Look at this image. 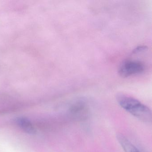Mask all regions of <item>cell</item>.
Here are the masks:
<instances>
[{"label":"cell","instance_id":"6da1fadb","mask_svg":"<svg viewBox=\"0 0 152 152\" xmlns=\"http://www.w3.org/2000/svg\"><path fill=\"white\" fill-rule=\"evenodd\" d=\"M116 99L120 106L134 117L144 122L152 121L151 110L137 99L123 93L117 94Z\"/></svg>","mask_w":152,"mask_h":152},{"label":"cell","instance_id":"7a4b0ae2","mask_svg":"<svg viewBox=\"0 0 152 152\" xmlns=\"http://www.w3.org/2000/svg\"><path fill=\"white\" fill-rule=\"evenodd\" d=\"M144 64L137 60L127 59L123 61L118 68V74L123 78H127L132 75L140 74L144 72Z\"/></svg>","mask_w":152,"mask_h":152},{"label":"cell","instance_id":"3957f363","mask_svg":"<svg viewBox=\"0 0 152 152\" xmlns=\"http://www.w3.org/2000/svg\"><path fill=\"white\" fill-rule=\"evenodd\" d=\"M69 111L72 116L75 118L80 120L84 119L88 115V107L84 101L78 100L72 104Z\"/></svg>","mask_w":152,"mask_h":152},{"label":"cell","instance_id":"277c9868","mask_svg":"<svg viewBox=\"0 0 152 152\" xmlns=\"http://www.w3.org/2000/svg\"><path fill=\"white\" fill-rule=\"evenodd\" d=\"M117 139L124 152H140L125 136L121 134L117 135Z\"/></svg>","mask_w":152,"mask_h":152},{"label":"cell","instance_id":"5b68a950","mask_svg":"<svg viewBox=\"0 0 152 152\" xmlns=\"http://www.w3.org/2000/svg\"><path fill=\"white\" fill-rule=\"evenodd\" d=\"M17 125L21 129L28 134H33L35 133V129L30 120L26 117H18L16 120Z\"/></svg>","mask_w":152,"mask_h":152},{"label":"cell","instance_id":"8992f818","mask_svg":"<svg viewBox=\"0 0 152 152\" xmlns=\"http://www.w3.org/2000/svg\"><path fill=\"white\" fill-rule=\"evenodd\" d=\"M148 48L147 46L145 45H140V46H137V48H134L132 50V53L134 54H137L138 53H140V52H144Z\"/></svg>","mask_w":152,"mask_h":152}]
</instances>
